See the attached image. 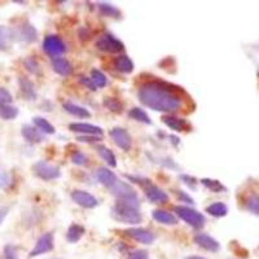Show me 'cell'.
Here are the masks:
<instances>
[{
    "instance_id": "29",
    "label": "cell",
    "mask_w": 259,
    "mask_h": 259,
    "mask_svg": "<svg viewBox=\"0 0 259 259\" xmlns=\"http://www.w3.org/2000/svg\"><path fill=\"white\" fill-rule=\"evenodd\" d=\"M206 212L215 217V218H222L228 214V207L223 202H214L206 207Z\"/></svg>"
},
{
    "instance_id": "30",
    "label": "cell",
    "mask_w": 259,
    "mask_h": 259,
    "mask_svg": "<svg viewBox=\"0 0 259 259\" xmlns=\"http://www.w3.org/2000/svg\"><path fill=\"white\" fill-rule=\"evenodd\" d=\"M103 104L106 109L110 110L112 113H115V114H121L123 112V104L115 97H106V99H104Z\"/></svg>"
},
{
    "instance_id": "46",
    "label": "cell",
    "mask_w": 259,
    "mask_h": 259,
    "mask_svg": "<svg viewBox=\"0 0 259 259\" xmlns=\"http://www.w3.org/2000/svg\"><path fill=\"white\" fill-rule=\"evenodd\" d=\"M7 211H8V210H7V209H0V224L3 223L4 218H6V217H7Z\"/></svg>"
},
{
    "instance_id": "22",
    "label": "cell",
    "mask_w": 259,
    "mask_h": 259,
    "mask_svg": "<svg viewBox=\"0 0 259 259\" xmlns=\"http://www.w3.org/2000/svg\"><path fill=\"white\" fill-rule=\"evenodd\" d=\"M13 40H15L13 29L0 25V51L9 50Z\"/></svg>"
},
{
    "instance_id": "28",
    "label": "cell",
    "mask_w": 259,
    "mask_h": 259,
    "mask_svg": "<svg viewBox=\"0 0 259 259\" xmlns=\"http://www.w3.org/2000/svg\"><path fill=\"white\" fill-rule=\"evenodd\" d=\"M32 122H34L35 127L39 130V131H40L41 134H47V135H53V134L56 133V130H55L53 124L50 123V122H48L47 119H45V118L35 117V118H34V119H32Z\"/></svg>"
},
{
    "instance_id": "33",
    "label": "cell",
    "mask_w": 259,
    "mask_h": 259,
    "mask_svg": "<svg viewBox=\"0 0 259 259\" xmlns=\"http://www.w3.org/2000/svg\"><path fill=\"white\" fill-rule=\"evenodd\" d=\"M201 184H202L203 187H206V188L210 189L211 192H215V193H221V192L226 191V187H224L219 180L202 179L201 180Z\"/></svg>"
},
{
    "instance_id": "34",
    "label": "cell",
    "mask_w": 259,
    "mask_h": 259,
    "mask_svg": "<svg viewBox=\"0 0 259 259\" xmlns=\"http://www.w3.org/2000/svg\"><path fill=\"white\" fill-rule=\"evenodd\" d=\"M91 79L97 89H103V87H105V85L108 84V79H106L105 74H104L103 71L97 70V69H94V70L91 71Z\"/></svg>"
},
{
    "instance_id": "23",
    "label": "cell",
    "mask_w": 259,
    "mask_h": 259,
    "mask_svg": "<svg viewBox=\"0 0 259 259\" xmlns=\"http://www.w3.org/2000/svg\"><path fill=\"white\" fill-rule=\"evenodd\" d=\"M152 215H153L154 221L161 224H166V226H175V224H178L177 217L174 214H171V212L166 211V210H154Z\"/></svg>"
},
{
    "instance_id": "20",
    "label": "cell",
    "mask_w": 259,
    "mask_h": 259,
    "mask_svg": "<svg viewBox=\"0 0 259 259\" xmlns=\"http://www.w3.org/2000/svg\"><path fill=\"white\" fill-rule=\"evenodd\" d=\"M21 134L24 136V139L26 142L29 143H40L45 140V134H41L36 127H32V126H22V130H21Z\"/></svg>"
},
{
    "instance_id": "21",
    "label": "cell",
    "mask_w": 259,
    "mask_h": 259,
    "mask_svg": "<svg viewBox=\"0 0 259 259\" xmlns=\"http://www.w3.org/2000/svg\"><path fill=\"white\" fill-rule=\"evenodd\" d=\"M113 65H114V68L118 71H121L123 74L133 73L134 68H135L134 61L127 55H121V56L115 57L114 61H113Z\"/></svg>"
},
{
    "instance_id": "2",
    "label": "cell",
    "mask_w": 259,
    "mask_h": 259,
    "mask_svg": "<svg viewBox=\"0 0 259 259\" xmlns=\"http://www.w3.org/2000/svg\"><path fill=\"white\" fill-rule=\"evenodd\" d=\"M139 198L135 200H119L112 209L113 218L126 224H139L142 214L139 211Z\"/></svg>"
},
{
    "instance_id": "9",
    "label": "cell",
    "mask_w": 259,
    "mask_h": 259,
    "mask_svg": "<svg viewBox=\"0 0 259 259\" xmlns=\"http://www.w3.org/2000/svg\"><path fill=\"white\" fill-rule=\"evenodd\" d=\"M162 122L171 128L172 131H177V133H189L193 130L192 124L189 123L187 119L184 118H179V117H175L172 114H166L162 117Z\"/></svg>"
},
{
    "instance_id": "45",
    "label": "cell",
    "mask_w": 259,
    "mask_h": 259,
    "mask_svg": "<svg viewBox=\"0 0 259 259\" xmlns=\"http://www.w3.org/2000/svg\"><path fill=\"white\" fill-rule=\"evenodd\" d=\"M101 139V136H79L78 140L82 143H96Z\"/></svg>"
},
{
    "instance_id": "39",
    "label": "cell",
    "mask_w": 259,
    "mask_h": 259,
    "mask_svg": "<svg viewBox=\"0 0 259 259\" xmlns=\"http://www.w3.org/2000/svg\"><path fill=\"white\" fill-rule=\"evenodd\" d=\"M13 101V96L8 90L0 87V104H11Z\"/></svg>"
},
{
    "instance_id": "12",
    "label": "cell",
    "mask_w": 259,
    "mask_h": 259,
    "mask_svg": "<svg viewBox=\"0 0 259 259\" xmlns=\"http://www.w3.org/2000/svg\"><path fill=\"white\" fill-rule=\"evenodd\" d=\"M110 192L119 200H135V198H138V193L135 192V189L130 184H127L126 182H121V180L115 183L114 186L110 188Z\"/></svg>"
},
{
    "instance_id": "13",
    "label": "cell",
    "mask_w": 259,
    "mask_h": 259,
    "mask_svg": "<svg viewBox=\"0 0 259 259\" xmlns=\"http://www.w3.org/2000/svg\"><path fill=\"white\" fill-rule=\"evenodd\" d=\"M128 237H131L135 241L140 242V244L150 245L153 244L154 240H156V235L150 231L145 230V228H128V230L124 231Z\"/></svg>"
},
{
    "instance_id": "15",
    "label": "cell",
    "mask_w": 259,
    "mask_h": 259,
    "mask_svg": "<svg viewBox=\"0 0 259 259\" xmlns=\"http://www.w3.org/2000/svg\"><path fill=\"white\" fill-rule=\"evenodd\" d=\"M69 130L73 133L82 134L83 136H103L104 131L101 127L95 126L91 123H82V122H74L69 124Z\"/></svg>"
},
{
    "instance_id": "5",
    "label": "cell",
    "mask_w": 259,
    "mask_h": 259,
    "mask_svg": "<svg viewBox=\"0 0 259 259\" xmlns=\"http://www.w3.org/2000/svg\"><path fill=\"white\" fill-rule=\"evenodd\" d=\"M32 172L39 179L45 180V182H50V180H55L60 178L61 172L57 166H53L46 161H39L32 165Z\"/></svg>"
},
{
    "instance_id": "32",
    "label": "cell",
    "mask_w": 259,
    "mask_h": 259,
    "mask_svg": "<svg viewBox=\"0 0 259 259\" xmlns=\"http://www.w3.org/2000/svg\"><path fill=\"white\" fill-rule=\"evenodd\" d=\"M99 9H100V12L104 16H106V17H119L121 16V11L117 7L112 6V4L100 3L99 4Z\"/></svg>"
},
{
    "instance_id": "7",
    "label": "cell",
    "mask_w": 259,
    "mask_h": 259,
    "mask_svg": "<svg viewBox=\"0 0 259 259\" xmlns=\"http://www.w3.org/2000/svg\"><path fill=\"white\" fill-rule=\"evenodd\" d=\"M43 51L52 57H60L66 51V46L59 35H48L43 40Z\"/></svg>"
},
{
    "instance_id": "27",
    "label": "cell",
    "mask_w": 259,
    "mask_h": 259,
    "mask_svg": "<svg viewBox=\"0 0 259 259\" xmlns=\"http://www.w3.org/2000/svg\"><path fill=\"white\" fill-rule=\"evenodd\" d=\"M18 115V108L11 104H0V118L4 121H12Z\"/></svg>"
},
{
    "instance_id": "19",
    "label": "cell",
    "mask_w": 259,
    "mask_h": 259,
    "mask_svg": "<svg viewBox=\"0 0 259 259\" xmlns=\"http://www.w3.org/2000/svg\"><path fill=\"white\" fill-rule=\"evenodd\" d=\"M52 68L55 70V73H57L59 75L62 77H68L73 73V68H71V64L64 57H55L52 60Z\"/></svg>"
},
{
    "instance_id": "16",
    "label": "cell",
    "mask_w": 259,
    "mask_h": 259,
    "mask_svg": "<svg viewBox=\"0 0 259 259\" xmlns=\"http://www.w3.org/2000/svg\"><path fill=\"white\" fill-rule=\"evenodd\" d=\"M194 242L200 247L207 251H211V253H217L221 249V244L207 233H197L194 236Z\"/></svg>"
},
{
    "instance_id": "40",
    "label": "cell",
    "mask_w": 259,
    "mask_h": 259,
    "mask_svg": "<svg viewBox=\"0 0 259 259\" xmlns=\"http://www.w3.org/2000/svg\"><path fill=\"white\" fill-rule=\"evenodd\" d=\"M180 179H182L183 182H184V184H187L191 189L197 188V180H196V178L184 174V175H180Z\"/></svg>"
},
{
    "instance_id": "31",
    "label": "cell",
    "mask_w": 259,
    "mask_h": 259,
    "mask_svg": "<svg viewBox=\"0 0 259 259\" xmlns=\"http://www.w3.org/2000/svg\"><path fill=\"white\" fill-rule=\"evenodd\" d=\"M128 115L130 118H133V119H135V121L138 122H142V123H145V124L152 123L149 115H148L147 112L143 110L142 108H133V109L128 112Z\"/></svg>"
},
{
    "instance_id": "8",
    "label": "cell",
    "mask_w": 259,
    "mask_h": 259,
    "mask_svg": "<svg viewBox=\"0 0 259 259\" xmlns=\"http://www.w3.org/2000/svg\"><path fill=\"white\" fill-rule=\"evenodd\" d=\"M109 135L118 148H121L124 152H128L131 149L133 139H131V135L127 133V130L122 128V127H115V128H113L110 131Z\"/></svg>"
},
{
    "instance_id": "6",
    "label": "cell",
    "mask_w": 259,
    "mask_h": 259,
    "mask_svg": "<svg viewBox=\"0 0 259 259\" xmlns=\"http://www.w3.org/2000/svg\"><path fill=\"white\" fill-rule=\"evenodd\" d=\"M96 47L97 50L106 53H119L124 50L123 43L109 32H105L99 38V40L96 41Z\"/></svg>"
},
{
    "instance_id": "38",
    "label": "cell",
    "mask_w": 259,
    "mask_h": 259,
    "mask_svg": "<svg viewBox=\"0 0 259 259\" xmlns=\"http://www.w3.org/2000/svg\"><path fill=\"white\" fill-rule=\"evenodd\" d=\"M4 259H20L18 258V251L17 247L13 245H6L3 250Z\"/></svg>"
},
{
    "instance_id": "35",
    "label": "cell",
    "mask_w": 259,
    "mask_h": 259,
    "mask_svg": "<svg viewBox=\"0 0 259 259\" xmlns=\"http://www.w3.org/2000/svg\"><path fill=\"white\" fill-rule=\"evenodd\" d=\"M24 65L25 68H26V70L30 71L31 74H34V75H40L41 74L40 65H39V62L36 61L34 57H26V59L24 60Z\"/></svg>"
},
{
    "instance_id": "47",
    "label": "cell",
    "mask_w": 259,
    "mask_h": 259,
    "mask_svg": "<svg viewBox=\"0 0 259 259\" xmlns=\"http://www.w3.org/2000/svg\"><path fill=\"white\" fill-rule=\"evenodd\" d=\"M186 259H207V258H203V256H198V255H191V256H187Z\"/></svg>"
},
{
    "instance_id": "18",
    "label": "cell",
    "mask_w": 259,
    "mask_h": 259,
    "mask_svg": "<svg viewBox=\"0 0 259 259\" xmlns=\"http://www.w3.org/2000/svg\"><path fill=\"white\" fill-rule=\"evenodd\" d=\"M18 85H20V90L22 92L27 100H36L38 94H36L35 84L26 77H18Z\"/></svg>"
},
{
    "instance_id": "11",
    "label": "cell",
    "mask_w": 259,
    "mask_h": 259,
    "mask_svg": "<svg viewBox=\"0 0 259 259\" xmlns=\"http://www.w3.org/2000/svg\"><path fill=\"white\" fill-rule=\"evenodd\" d=\"M71 198L77 205L84 209H95L99 205V201L94 194L85 191H79V189L71 192Z\"/></svg>"
},
{
    "instance_id": "41",
    "label": "cell",
    "mask_w": 259,
    "mask_h": 259,
    "mask_svg": "<svg viewBox=\"0 0 259 259\" xmlns=\"http://www.w3.org/2000/svg\"><path fill=\"white\" fill-rule=\"evenodd\" d=\"M11 184V177L4 170H0V188H7Z\"/></svg>"
},
{
    "instance_id": "42",
    "label": "cell",
    "mask_w": 259,
    "mask_h": 259,
    "mask_svg": "<svg viewBox=\"0 0 259 259\" xmlns=\"http://www.w3.org/2000/svg\"><path fill=\"white\" fill-rule=\"evenodd\" d=\"M128 259H149V254L147 250H136L130 254Z\"/></svg>"
},
{
    "instance_id": "44",
    "label": "cell",
    "mask_w": 259,
    "mask_h": 259,
    "mask_svg": "<svg viewBox=\"0 0 259 259\" xmlns=\"http://www.w3.org/2000/svg\"><path fill=\"white\" fill-rule=\"evenodd\" d=\"M175 192H177V194H178V198H179L180 201H183V202H187V203H189V205H192V203L194 202V201L189 197L188 194L184 193V192H182V191H175Z\"/></svg>"
},
{
    "instance_id": "26",
    "label": "cell",
    "mask_w": 259,
    "mask_h": 259,
    "mask_svg": "<svg viewBox=\"0 0 259 259\" xmlns=\"http://www.w3.org/2000/svg\"><path fill=\"white\" fill-rule=\"evenodd\" d=\"M84 232L85 231L82 226H79V224H71V226L69 227L68 232H66V240H68L70 244H75V242H78L82 239Z\"/></svg>"
},
{
    "instance_id": "36",
    "label": "cell",
    "mask_w": 259,
    "mask_h": 259,
    "mask_svg": "<svg viewBox=\"0 0 259 259\" xmlns=\"http://www.w3.org/2000/svg\"><path fill=\"white\" fill-rule=\"evenodd\" d=\"M247 210L253 214L259 215V196L258 194H251L250 197L247 198L246 202Z\"/></svg>"
},
{
    "instance_id": "43",
    "label": "cell",
    "mask_w": 259,
    "mask_h": 259,
    "mask_svg": "<svg viewBox=\"0 0 259 259\" xmlns=\"http://www.w3.org/2000/svg\"><path fill=\"white\" fill-rule=\"evenodd\" d=\"M80 83H82L83 85H85L87 89L91 90V91H96L97 90V87L95 85V83L92 82L91 78H89V77H84V75H82V77H80Z\"/></svg>"
},
{
    "instance_id": "37",
    "label": "cell",
    "mask_w": 259,
    "mask_h": 259,
    "mask_svg": "<svg viewBox=\"0 0 259 259\" xmlns=\"http://www.w3.org/2000/svg\"><path fill=\"white\" fill-rule=\"evenodd\" d=\"M87 161H89V158H87V156H85L84 153H82V152H74L73 154H71V162H73L74 165H78V166H84L85 163H87Z\"/></svg>"
},
{
    "instance_id": "1",
    "label": "cell",
    "mask_w": 259,
    "mask_h": 259,
    "mask_svg": "<svg viewBox=\"0 0 259 259\" xmlns=\"http://www.w3.org/2000/svg\"><path fill=\"white\" fill-rule=\"evenodd\" d=\"M182 90L170 83L149 80L140 85L138 91L139 101L156 112L174 114L182 110Z\"/></svg>"
},
{
    "instance_id": "4",
    "label": "cell",
    "mask_w": 259,
    "mask_h": 259,
    "mask_svg": "<svg viewBox=\"0 0 259 259\" xmlns=\"http://www.w3.org/2000/svg\"><path fill=\"white\" fill-rule=\"evenodd\" d=\"M174 211L182 221L186 222L188 226L193 227L194 230H201V228L205 226L206 219H205V217L196 209L179 205V206L174 207Z\"/></svg>"
},
{
    "instance_id": "24",
    "label": "cell",
    "mask_w": 259,
    "mask_h": 259,
    "mask_svg": "<svg viewBox=\"0 0 259 259\" xmlns=\"http://www.w3.org/2000/svg\"><path fill=\"white\" fill-rule=\"evenodd\" d=\"M62 106H64L65 112H68L69 114L74 115V117H78V118L91 117V113L85 109V108H83V106H80V105H77V104L70 103V101H68V103H64V105Z\"/></svg>"
},
{
    "instance_id": "3",
    "label": "cell",
    "mask_w": 259,
    "mask_h": 259,
    "mask_svg": "<svg viewBox=\"0 0 259 259\" xmlns=\"http://www.w3.org/2000/svg\"><path fill=\"white\" fill-rule=\"evenodd\" d=\"M130 180L134 183H138L144 189V193L147 196L148 200L153 203H167L168 202V194L166 193L163 189H161L159 187L152 184V182H149L148 179L139 177H131Z\"/></svg>"
},
{
    "instance_id": "25",
    "label": "cell",
    "mask_w": 259,
    "mask_h": 259,
    "mask_svg": "<svg viewBox=\"0 0 259 259\" xmlns=\"http://www.w3.org/2000/svg\"><path fill=\"white\" fill-rule=\"evenodd\" d=\"M96 150L99 156L108 163V166H110V167H117V157H115V154L113 153L109 148L105 147V145H97Z\"/></svg>"
},
{
    "instance_id": "14",
    "label": "cell",
    "mask_w": 259,
    "mask_h": 259,
    "mask_svg": "<svg viewBox=\"0 0 259 259\" xmlns=\"http://www.w3.org/2000/svg\"><path fill=\"white\" fill-rule=\"evenodd\" d=\"M13 35H15V39H17V40L32 43L38 38V31H36V29L32 25L26 22V24L18 26L17 29H13Z\"/></svg>"
},
{
    "instance_id": "10",
    "label": "cell",
    "mask_w": 259,
    "mask_h": 259,
    "mask_svg": "<svg viewBox=\"0 0 259 259\" xmlns=\"http://www.w3.org/2000/svg\"><path fill=\"white\" fill-rule=\"evenodd\" d=\"M55 247V240H53V235L51 232L45 233L43 236H40L36 241L35 246L32 247V250L30 251V256L34 258V256L41 255V254L48 253V251L53 250Z\"/></svg>"
},
{
    "instance_id": "17",
    "label": "cell",
    "mask_w": 259,
    "mask_h": 259,
    "mask_svg": "<svg viewBox=\"0 0 259 259\" xmlns=\"http://www.w3.org/2000/svg\"><path fill=\"white\" fill-rule=\"evenodd\" d=\"M95 175H96V179L99 180L103 186H105L106 188L109 189L118 182L117 175L106 167H99L96 170V172H95Z\"/></svg>"
}]
</instances>
